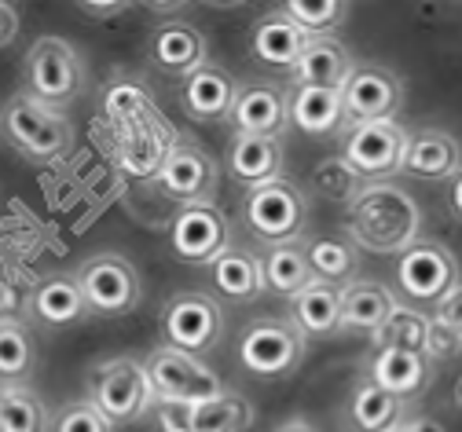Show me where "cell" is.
I'll return each instance as SVG.
<instances>
[{"label":"cell","mask_w":462,"mask_h":432,"mask_svg":"<svg viewBox=\"0 0 462 432\" xmlns=\"http://www.w3.org/2000/svg\"><path fill=\"white\" fill-rule=\"evenodd\" d=\"M33 366H37V341H33L30 326L5 319L0 323V381L26 385Z\"/></svg>","instance_id":"cell-33"},{"label":"cell","mask_w":462,"mask_h":432,"mask_svg":"<svg viewBox=\"0 0 462 432\" xmlns=\"http://www.w3.org/2000/svg\"><path fill=\"white\" fill-rule=\"evenodd\" d=\"M433 319H437V323H444L448 330L462 334V286H458V290H451V293L433 308Z\"/></svg>","instance_id":"cell-41"},{"label":"cell","mask_w":462,"mask_h":432,"mask_svg":"<svg viewBox=\"0 0 462 432\" xmlns=\"http://www.w3.org/2000/svg\"><path fill=\"white\" fill-rule=\"evenodd\" d=\"M239 220L250 231L254 242L261 245H291L305 242L309 231V195L298 188L294 179H272L261 188H250L239 206Z\"/></svg>","instance_id":"cell-3"},{"label":"cell","mask_w":462,"mask_h":432,"mask_svg":"<svg viewBox=\"0 0 462 432\" xmlns=\"http://www.w3.org/2000/svg\"><path fill=\"white\" fill-rule=\"evenodd\" d=\"M448 213L462 224V169H458V176L448 183Z\"/></svg>","instance_id":"cell-44"},{"label":"cell","mask_w":462,"mask_h":432,"mask_svg":"<svg viewBox=\"0 0 462 432\" xmlns=\"http://www.w3.org/2000/svg\"><path fill=\"white\" fill-rule=\"evenodd\" d=\"M360 188L364 183L356 179V172L349 165L341 161V154L337 158H323L312 169V191L319 198H327V202H353Z\"/></svg>","instance_id":"cell-37"},{"label":"cell","mask_w":462,"mask_h":432,"mask_svg":"<svg viewBox=\"0 0 462 432\" xmlns=\"http://www.w3.org/2000/svg\"><path fill=\"white\" fill-rule=\"evenodd\" d=\"M408 88H403L400 74L378 63H360L353 67L349 81L341 85V106H345V129L371 125V121H396Z\"/></svg>","instance_id":"cell-12"},{"label":"cell","mask_w":462,"mask_h":432,"mask_svg":"<svg viewBox=\"0 0 462 432\" xmlns=\"http://www.w3.org/2000/svg\"><path fill=\"white\" fill-rule=\"evenodd\" d=\"M0 129H5V140L37 165H51L63 161L74 147V121L26 92L12 96L5 103V114H0Z\"/></svg>","instance_id":"cell-2"},{"label":"cell","mask_w":462,"mask_h":432,"mask_svg":"<svg viewBox=\"0 0 462 432\" xmlns=\"http://www.w3.org/2000/svg\"><path fill=\"white\" fill-rule=\"evenodd\" d=\"M462 286L458 257L437 238H419L396 257V290L411 308H437L451 290Z\"/></svg>","instance_id":"cell-7"},{"label":"cell","mask_w":462,"mask_h":432,"mask_svg":"<svg viewBox=\"0 0 462 432\" xmlns=\"http://www.w3.org/2000/svg\"><path fill=\"white\" fill-rule=\"evenodd\" d=\"M51 432H114V425L85 396V400H70V403H63L60 410H55Z\"/></svg>","instance_id":"cell-38"},{"label":"cell","mask_w":462,"mask_h":432,"mask_svg":"<svg viewBox=\"0 0 462 432\" xmlns=\"http://www.w3.org/2000/svg\"><path fill=\"white\" fill-rule=\"evenodd\" d=\"M158 330L165 348L191 352V355L213 352L224 337V308L206 290H180L162 304Z\"/></svg>","instance_id":"cell-9"},{"label":"cell","mask_w":462,"mask_h":432,"mask_svg":"<svg viewBox=\"0 0 462 432\" xmlns=\"http://www.w3.org/2000/svg\"><path fill=\"white\" fill-rule=\"evenodd\" d=\"M282 140H268V136H243L231 133L227 140V154H224V169L227 176L243 183V188H261V183H272L282 176Z\"/></svg>","instance_id":"cell-21"},{"label":"cell","mask_w":462,"mask_h":432,"mask_svg":"<svg viewBox=\"0 0 462 432\" xmlns=\"http://www.w3.org/2000/svg\"><path fill=\"white\" fill-rule=\"evenodd\" d=\"M437 378V363L426 352H408V348H374L367 359V381L385 389L389 396L415 403L430 392Z\"/></svg>","instance_id":"cell-17"},{"label":"cell","mask_w":462,"mask_h":432,"mask_svg":"<svg viewBox=\"0 0 462 432\" xmlns=\"http://www.w3.org/2000/svg\"><path fill=\"white\" fill-rule=\"evenodd\" d=\"M393 432H448L440 421H433V418H411V421H403L400 428H393Z\"/></svg>","instance_id":"cell-45"},{"label":"cell","mask_w":462,"mask_h":432,"mask_svg":"<svg viewBox=\"0 0 462 432\" xmlns=\"http://www.w3.org/2000/svg\"><path fill=\"white\" fill-rule=\"evenodd\" d=\"M426 355H430L433 363H451V359H458V355H462V334L448 330L444 323H437V319L430 316V334H426Z\"/></svg>","instance_id":"cell-39"},{"label":"cell","mask_w":462,"mask_h":432,"mask_svg":"<svg viewBox=\"0 0 462 432\" xmlns=\"http://www.w3.org/2000/svg\"><path fill=\"white\" fill-rule=\"evenodd\" d=\"M147 63L172 81H184L209 63V41L184 19H165L147 37Z\"/></svg>","instance_id":"cell-16"},{"label":"cell","mask_w":462,"mask_h":432,"mask_svg":"<svg viewBox=\"0 0 462 432\" xmlns=\"http://www.w3.org/2000/svg\"><path fill=\"white\" fill-rule=\"evenodd\" d=\"M403 151H408V129L400 121H371L345 129L341 161L356 172L360 183H382L403 169Z\"/></svg>","instance_id":"cell-11"},{"label":"cell","mask_w":462,"mask_h":432,"mask_svg":"<svg viewBox=\"0 0 462 432\" xmlns=\"http://www.w3.org/2000/svg\"><path fill=\"white\" fill-rule=\"evenodd\" d=\"M0 432H51V414L37 389L0 385Z\"/></svg>","instance_id":"cell-32"},{"label":"cell","mask_w":462,"mask_h":432,"mask_svg":"<svg viewBox=\"0 0 462 432\" xmlns=\"http://www.w3.org/2000/svg\"><path fill=\"white\" fill-rule=\"evenodd\" d=\"M209 286L220 300L227 304H254L261 300L264 290V264L261 253L246 250V245H231L209 264Z\"/></svg>","instance_id":"cell-23"},{"label":"cell","mask_w":462,"mask_h":432,"mask_svg":"<svg viewBox=\"0 0 462 432\" xmlns=\"http://www.w3.org/2000/svg\"><path fill=\"white\" fill-rule=\"evenodd\" d=\"M291 125L305 136H330V133L345 129L341 92L294 85L291 88Z\"/></svg>","instance_id":"cell-28"},{"label":"cell","mask_w":462,"mask_h":432,"mask_svg":"<svg viewBox=\"0 0 462 432\" xmlns=\"http://www.w3.org/2000/svg\"><path fill=\"white\" fill-rule=\"evenodd\" d=\"M154 96L143 81L136 78H114L103 92V114L114 125H140V121L154 117Z\"/></svg>","instance_id":"cell-34"},{"label":"cell","mask_w":462,"mask_h":432,"mask_svg":"<svg viewBox=\"0 0 462 432\" xmlns=\"http://www.w3.org/2000/svg\"><path fill=\"white\" fill-rule=\"evenodd\" d=\"M30 316L48 330H70V326L85 323L92 312H88L85 293L78 286V275L60 271V275L41 279L30 293Z\"/></svg>","instance_id":"cell-22"},{"label":"cell","mask_w":462,"mask_h":432,"mask_svg":"<svg viewBox=\"0 0 462 432\" xmlns=\"http://www.w3.org/2000/svg\"><path fill=\"white\" fill-rule=\"evenodd\" d=\"M353 51L337 37H309L305 51L294 67V85H309V88H330L341 92V85L353 74Z\"/></svg>","instance_id":"cell-24"},{"label":"cell","mask_w":462,"mask_h":432,"mask_svg":"<svg viewBox=\"0 0 462 432\" xmlns=\"http://www.w3.org/2000/svg\"><path fill=\"white\" fill-rule=\"evenodd\" d=\"M345 234L364 253L400 257L422 238V206L408 188H400L393 179L364 183L349 202Z\"/></svg>","instance_id":"cell-1"},{"label":"cell","mask_w":462,"mask_h":432,"mask_svg":"<svg viewBox=\"0 0 462 432\" xmlns=\"http://www.w3.org/2000/svg\"><path fill=\"white\" fill-rule=\"evenodd\" d=\"M261 264H264V290L282 297V300H294L309 282H316L301 242L272 245V250L261 253Z\"/></svg>","instance_id":"cell-30"},{"label":"cell","mask_w":462,"mask_h":432,"mask_svg":"<svg viewBox=\"0 0 462 432\" xmlns=\"http://www.w3.org/2000/svg\"><path fill=\"white\" fill-rule=\"evenodd\" d=\"M236 96H239V81L217 63H206L191 78L180 81V106L191 121H202V125L227 121L231 106H236Z\"/></svg>","instance_id":"cell-19"},{"label":"cell","mask_w":462,"mask_h":432,"mask_svg":"<svg viewBox=\"0 0 462 432\" xmlns=\"http://www.w3.org/2000/svg\"><path fill=\"white\" fill-rule=\"evenodd\" d=\"M19 37V8L0 0V48H8Z\"/></svg>","instance_id":"cell-43"},{"label":"cell","mask_w":462,"mask_h":432,"mask_svg":"<svg viewBox=\"0 0 462 432\" xmlns=\"http://www.w3.org/2000/svg\"><path fill=\"white\" fill-rule=\"evenodd\" d=\"M227 125H231V133H243V136L282 140V133L291 129V88L279 81L239 85Z\"/></svg>","instance_id":"cell-15"},{"label":"cell","mask_w":462,"mask_h":432,"mask_svg":"<svg viewBox=\"0 0 462 432\" xmlns=\"http://www.w3.org/2000/svg\"><path fill=\"white\" fill-rule=\"evenodd\" d=\"M408 421V403L389 396L374 381H360L349 396V428L353 432H393Z\"/></svg>","instance_id":"cell-29"},{"label":"cell","mask_w":462,"mask_h":432,"mask_svg":"<svg viewBox=\"0 0 462 432\" xmlns=\"http://www.w3.org/2000/svg\"><path fill=\"white\" fill-rule=\"evenodd\" d=\"M305 33L298 30V23L286 15L282 8H272L264 12L254 30H250V55L257 59L261 67L268 70H286V74H294L298 67V59L305 51Z\"/></svg>","instance_id":"cell-20"},{"label":"cell","mask_w":462,"mask_h":432,"mask_svg":"<svg viewBox=\"0 0 462 432\" xmlns=\"http://www.w3.org/2000/svg\"><path fill=\"white\" fill-rule=\"evenodd\" d=\"M291 319L294 326L312 341V337H334L341 334V290L330 282H309L294 300H291Z\"/></svg>","instance_id":"cell-26"},{"label":"cell","mask_w":462,"mask_h":432,"mask_svg":"<svg viewBox=\"0 0 462 432\" xmlns=\"http://www.w3.org/2000/svg\"><path fill=\"white\" fill-rule=\"evenodd\" d=\"M74 275L88 312L99 319H125L143 304V279L122 253H92Z\"/></svg>","instance_id":"cell-8"},{"label":"cell","mask_w":462,"mask_h":432,"mask_svg":"<svg viewBox=\"0 0 462 432\" xmlns=\"http://www.w3.org/2000/svg\"><path fill=\"white\" fill-rule=\"evenodd\" d=\"M426 334H430V316L411 304H396L389 323L374 334V348H408V352H426Z\"/></svg>","instance_id":"cell-36"},{"label":"cell","mask_w":462,"mask_h":432,"mask_svg":"<svg viewBox=\"0 0 462 432\" xmlns=\"http://www.w3.org/2000/svg\"><path fill=\"white\" fill-rule=\"evenodd\" d=\"M23 81H26V96L63 110L81 99L88 85V63L74 41L48 33L30 44L23 63Z\"/></svg>","instance_id":"cell-4"},{"label":"cell","mask_w":462,"mask_h":432,"mask_svg":"<svg viewBox=\"0 0 462 432\" xmlns=\"http://www.w3.org/2000/svg\"><path fill=\"white\" fill-rule=\"evenodd\" d=\"M143 366H147V378H151L158 403L199 407V403H206L227 389L217 370L209 363H202V355L177 352V348H165V345L154 348Z\"/></svg>","instance_id":"cell-10"},{"label":"cell","mask_w":462,"mask_h":432,"mask_svg":"<svg viewBox=\"0 0 462 432\" xmlns=\"http://www.w3.org/2000/svg\"><path fill=\"white\" fill-rule=\"evenodd\" d=\"M250 425L254 403L236 389H224L220 396L191 407V432H246Z\"/></svg>","instance_id":"cell-31"},{"label":"cell","mask_w":462,"mask_h":432,"mask_svg":"<svg viewBox=\"0 0 462 432\" xmlns=\"http://www.w3.org/2000/svg\"><path fill=\"white\" fill-rule=\"evenodd\" d=\"M88 403L114 425H136L154 407L147 366L136 355H106L88 370Z\"/></svg>","instance_id":"cell-5"},{"label":"cell","mask_w":462,"mask_h":432,"mask_svg":"<svg viewBox=\"0 0 462 432\" xmlns=\"http://www.w3.org/2000/svg\"><path fill=\"white\" fill-rule=\"evenodd\" d=\"M282 12L298 23L305 37H334V30H341L353 15V8L341 0H291Z\"/></svg>","instance_id":"cell-35"},{"label":"cell","mask_w":462,"mask_h":432,"mask_svg":"<svg viewBox=\"0 0 462 432\" xmlns=\"http://www.w3.org/2000/svg\"><path fill=\"white\" fill-rule=\"evenodd\" d=\"M158 183L177 206L213 202V195L220 188V165L202 143L180 140L165 154V161L158 169Z\"/></svg>","instance_id":"cell-14"},{"label":"cell","mask_w":462,"mask_h":432,"mask_svg":"<svg viewBox=\"0 0 462 432\" xmlns=\"http://www.w3.org/2000/svg\"><path fill=\"white\" fill-rule=\"evenodd\" d=\"M272 432H319V425H312L309 418H286V421H279Z\"/></svg>","instance_id":"cell-46"},{"label":"cell","mask_w":462,"mask_h":432,"mask_svg":"<svg viewBox=\"0 0 462 432\" xmlns=\"http://www.w3.org/2000/svg\"><path fill=\"white\" fill-rule=\"evenodd\" d=\"M305 257H309V268L319 282H330V286H349L360 279V250L349 242V234H316V238H305Z\"/></svg>","instance_id":"cell-27"},{"label":"cell","mask_w":462,"mask_h":432,"mask_svg":"<svg viewBox=\"0 0 462 432\" xmlns=\"http://www.w3.org/2000/svg\"><path fill=\"white\" fill-rule=\"evenodd\" d=\"M451 403H455V410H462V374H458L455 385H451Z\"/></svg>","instance_id":"cell-47"},{"label":"cell","mask_w":462,"mask_h":432,"mask_svg":"<svg viewBox=\"0 0 462 432\" xmlns=\"http://www.w3.org/2000/svg\"><path fill=\"white\" fill-rule=\"evenodd\" d=\"M396 304L400 300L389 293V286L374 279H356L349 286H341V330L374 337L396 312Z\"/></svg>","instance_id":"cell-25"},{"label":"cell","mask_w":462,"mask_h":432,"mask_svg":"<svg viewBox=\"0 0 462 432\" xmlns=\"http://www.w3.org/2000/svg\"><path fill=\"white\" fill-rule=\"evenodd\" d=\"M309 352V337L294 326L291 316H261L243 326L236 355L239 366L257 381H282L294 378Z\"/></svg>","instance_id":"cell-6"},{"label":"cell","mask_w":462,"mask_h":432,"mask_svg":"<svg viewBox=\"0 0 462 432\" xmlns=\"http://www.w3.org/2000/svg\"><path fill=\"white\" fill-rule=\"evenodd\" d=\"M147 421H151L154 432H191V407H180V403H158V400H154Z\"/></svg>","instance_id":"cell-40"},{"label":"cell","mask_w":462,"mask_h":432,"mask_svg":"<svg viewBox=\"0 0 462 432\" xmlns=\"http://www.w3.org/2000/svg\"><path fill=\"white\" fill-rule=\"evenodd\" d=\"M462 169V143L448 129H415L408 133V151H403V176L422 183H451Z\"/></svg>","instance_id":"cell-18"},{"label":"cell","mask_w":462,"mask_h":432,"mask_svg":"<svg viewBox=\"0 0 462 432\" xmlns=\"http://www.w3.org/2000/svg\"><path fill=\"white\" fill-rule=\"evenodd\" d=\"M169 250L180 264L209 268L224 250H231V224L217 202L180 206L169 224Z\"/></svg>","instance_id":"cell-13"},{"label":"cell","mask_w":462,"mask_h":432,"mask_svg":"<svg viewBox=\"0 0 462 432\" xmlns=\"http://www.w3.org/2000/svg\"><path fill=\"white\" fill-rule=\"evenodd\" d=\"M78 12L88 15V19L110 23V19H118V15H129L133 5H125V0H85V5H78Z\"/></svg>","instance_id":"cell-42"}]
</instances>
